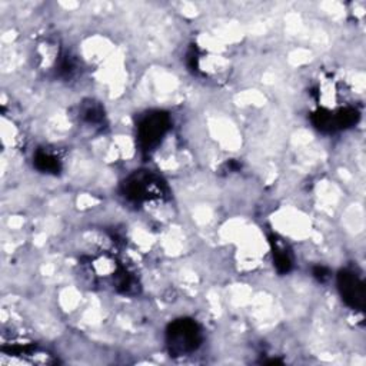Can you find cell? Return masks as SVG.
Returning <instances> with one entry per match:
<instances>
[{
	"label": "cell",
	"instance_id": "cell-1",
	"mask_svg": "<svg viewBox=\"0 0 366 366\" xmlns=\"http://www.w3.org/2000/svg\"><path fill=\"white\" fill-rule=\"evenodd\" d=\"M171 345L179 352H189L199 345V330L193 322H178L171 330Z\"/></svg>",
	"mask_w": 366,
	"mask_h": 366
},
{
	"label": "cell",
	"instance_id": "cell-2",
	"mask_svg": "<svg viewBox=\"0 0 366 366\" xmlns=\"http://www.w3.org/2000/svg\"><path fill=\"white\" fill-rule=\"evenodd\" d=\"M340 285H341L344 299L355 307H358V306L362 307V305H363V287L358 280V277L352 273L344 272L340 277Z\"/></svg>",
	"mask_w": 366,
	"mask_h": 366
},
{
	"label": "cell",
	"instance_id": "cell-3",
	"mask_svg": "<svg viewBox=\"0 0 366 366\" xmlns=\"http://www.w3.org/2000/svg\"><path fill=\"white\" fill-rule=\"evenodd\" d=\"M167 128V119L162 115H155L151 116L149 119H146L140 128V137L145 142L146 146L153 145L155 142H158V139L163 135L165 129Z\"/></svg>",
	"mask_w": 366,
	"mask_h": 366
},
{
	"label": "cell",
	"instance_id": "cell-4",
	"mask_svg": "<svg viewBox=\"0 0 366 366\" xmlns=\"http://www.w3.org/2000/svg\"><path fill=\"white\" fill-rule=\"evenodd\" d=\"M36 163L43 171H56V169H58V162L47 155H39Z\"/></svg>",
	"mask_w": 366,
	"mask_h": 366
}]
</instances>
